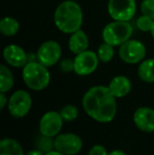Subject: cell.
Masks as SVG:
<instances>
[{
    "instance_id": "obj_7",
    "label": "cell",
    "mask_w": 154,
    "mask_h": 155,
    "mask_svg": "<svg viewBox=\"0 0 154 155\" xmlns=\"http://www.w3.org/2000/svg\"><path fill=\"white\" fill-rule=\"evenodd\" d=\"M136 13L135 0H109L108 14L113 20L131 21Z\"/></svg>"
},
{
    "instance_id": "obj_13",
    "label": "cell",
    "mask_w": 154,
    "mask_h": 155,
    "mask_svg": "<svg viewBox=\"0 0 154 155\" xmlns=\"http://www.w3.org/2000/svg\"><path fill=\"white\" fill-rule=\"evenodd\" d=\"M3 58L13 68H23L28 63V53L17 45H8L3 49Z\"/></svg>"
},
{
    "instance_id": "obj_18",
    "label": "cell",
    "mask_w": 154,
    "mask_h": 155,
    "mask_svg": "<svg viewBox=\"0 0 154 155\" xmlns=\"http://www.w3.org/2000/svg\"><path fill=\"white\" fill-rule=\"evenodd\" d=\"M20 25L17 19L13 17H3L0 20V32L5 37H13L19 32Z\"/></svg>"
},
{
    "instance_id": "obj_5",
    "label": "cell",
    "mask_w": 154,
    "mask_h": 155,
    "mask_svg": "<svg viewBox=\"0 0 154 155\" xmlns=\"http://www.w3.org/2000/svg\"><path fill=\"white\" fill-rule=\"evenodd\" d=\"M147 49L145 45L136 39H129L119 47L118 55L123 62L129 64L140 63L145 59Z\"/></svg>"
},
{
    "instance_id": "obj_1",
    "label": "cell",
    "mask_w": 154,
    "mask_h": 155,
    "mask_svg": "<svg viewBox=\"0 0 154 155\" xmlns=\"http://www.w3.org/2000/svg\"><path fill=\"white\" fill-rule=\"evenodd\" d=\"M117 98L109 87L95 86L90 88L82 97V108L89 117L98 123H110L117 112Z\"/></svg>"
},
{
    "instance_id": "obj_10",
    "label": "cell",
    "mask_w": 154,
    "mask_h": 155,
    "mask_svg": "<svg viewBox=\"0 0 154 155\" xmlns=\"http://www.w3.org/2000/svg\"><path fill=\"white\" fill-rule=\"evenodd\" d=\"M99 63L97 53L90 50L79 53L74 58V72L79 76L91 75L96 71Z\"/></svg>"
},
{
    "instance_id": "obj_26",
    "label": "cell",
    "mask_w": 154,
    "mask_h": 155,
    "mask_svg": "<svg viewBox=\"0 0 154 155\" xmlns=\"http://www.w3.org/2000/svg\"><path fill=\"white\" fill-rule=\"evenodd\" d=\"M107 149L101 145H95L89 151V155H108Z\"/></svg>"
},
{
    "instance_id": "obj_11",
    "label": "cell",
    "mask_w": 154,
    "mask_h": 155,
    "mask_svg": "<svg viewBox=\"0 0 154 155\" xmlns=\"http://www.w3.org/2000/svg\"><path fill=\"white\" fill-rule=\"evenodd\" d=\"M64 119L59 112L49 111L44 113L39 121V132L40 134L47 135L50 137H56L60 134L62 129Z\"/></svg>"
},
{
    "instance_id": "obj_9",
    "label": "cell",
    "mask_w": 154,
    "mask_h": 155,
    "mask_svg": "<svg viewBox=\"0 0 154 155\" xmlns=\"http://www.w3.org/2000/svg\"><path fill=\"white\" fill-rule=\"evenodd\" d=\"M55 150L64 155H76L82 149V140L74 133H61L55 137Z\"/></svg>"
},
{
    "instance_id": "obj_29",
    "label": "cell",
    "mask_w": 154,
    "mask_h": 155,
    "mask_svg": "<svg viewBox=\"0 0 154 155\" xmlns=\"http://www.w3.org/2000/svg\"><path fill=\"white\" fill-rule=\"evenodd\" d=\"M108 155H127L123 151H121V150H113V151H111Z\"/></svg>"
},
{
    "instance_id": "obj_6",
    "label": "cell",
    "mask_w": 154,
    "mask_h": 155,
    "mask_svg": "<svg viewBox=\"0 0 154 155\" xmlns=\"http://www.w3.org/2000/svg\"><path fill=\"white\" fill-rule=\"evenodd\" d=\"M32 97L25 90H17L8 98V112L14 118H22L29 114L32 108Z\"/></svg>"
},
{
    "instance_id": "obj_20",
    "label": "cell",
    "mask_w": 154,
    "mask_h": 155,
    "mask_svg": "<svg viewBox=\"0 0 154 155\" xmlns=\"http://www.w3.org/2000/svg\"><path fill=\"white\" fill-rule=\"evenodd\" d=\"M36 149L40 150L44 154L55 150V139L53 137L47 136V135L40 134L36 139Z\"/></svg>"
},
{
    "instance_id": "obj_24",
    "label": "cell",
    "mask_w": 154,
    "mask_h": 155,
    "mask_svg": "<svg viewBox=\"0 0 154 155\" xmlns=\"http://www.w3.org/2000/svg\"><path fill=\"white\" fill-rule=\"evenodd\" d=\"M140 11L143 15H146L154 20V0H143L140 3Z\"/></svg>"
},
{
    "instance_id": "obj_30",
    "label": "cell",
    "mask_w": 154,
    "mask_h": 155,
    "mask_svg": "<svg viewBox=\"0 0 154 155\" xmlns=\"http://www.w3.org/2000/svg\"><path fill=\"white\" fill-rule=\"evenodd\" d=\"M45 155H64V154L60 153V152H58V151H56V150H53V151L49 152V153H47Z\"/></svg>"
},
{
    "instance_id": "obj_27",
    "label": "cell",
    "mask_w": 154,
    "mask_h": 155,
    "mask_svg": "<svg viewBox=\"0 0 154 155\" xmlns=\"http://www.w3.org/2000/svg\"><path fill=\"white\" fill-rule=\"evenodd\" d=\"M8 104V98L6 97L5 93L0 92V110H3Z\"/></svg>"
},
{
    "instance_id": "obj_25",
    "label": "cell",
    "mask_w": 154,
    "mask_h": 155,
    "mask_svg": "<svg viewBox=\"0 0 154 155\" xmlns=\"http://www.w3.org/2000/svg\"><path fill=\"white\" fill-rule=\"evenodd\" d=\"M59 69L64 73H70L74 72V59L71 58H64L59 61Z\"/></svg>"
},
{
    "instance_id": "obj_16",
    "label": "cell",
    "mask_w": 154,
    "mask_h": 155,
    "mask_svg": "<svg viewBox=\"0 0 154 155\" xmlns=\"http://www.w3.org/2000/svg\"><path fill=\"white\" fill-rule=\"evenodd\" d=\"M137 75L140 80L148 84L154 82V58L143 60L137 69Z\"/></svg>"
},
{
    "instance_id": "obj_23",
    "label": "cell",
    "mask_w": 154,
    "mask_h": 155,
    "mask_svg": "<svg viewBox=\"0 0 154 155\" xmlns=\"http://www.w3.org/2000/svg\"><path fill=\"white\" fill-rule=\"evenodd\" d=\"M154 20L146 15H142L136 19V28L142 32H151Z\"/></svg>"
},
{
    "instance_id": "obj_17",
    "label": "cell",
    "mask_w": 154,
    "mask_h": 155,
    "mask_svg": "<svg viewBox=\"0 0 154 155\" xmlns=\"http://www.w3.org/2000/svg\"><path fill=\"white\" fill-rule=\"evenodd\" d=\"M0 155H25V153L16 139L3 138L0 141Z\"/></svg>"
},
{
    "instance_id": "obj_4",
    "label": "cell",
    "mask_w": 154,
    "mask_h": 155,
    "mask_svg": "<svg viewBox=\"0 0 154 155\" xmlns=\"http://www.w3.org/2000/svg\"><path fill=\"white\" fill-rule=\"evenodd\" d=\"M133 27L130 21L113 20L106 25L101 32L103 40L113 47H120L123 42L131 39Z\"/></svg>"
},
{
    "instance_id": "obj_28",
    "label": "cell",
    "mask_w": 154,
    "mask_h": 155,
    "mask_svg": "<svg viewBox=\"0 0 154 155\" xmlns=\"http://www.w3.org/2000/svg\"><path fill=\"white\" fill-rule=\"evenodd\" d=\"M25 155H45L43 152H41L40 150L38 149H34V150H31V151H29L28 153H25Z\"/></svg>"
},
{
    "instance_id": "obj_12",
    "label": "cell",
    "mask_w": 154,
    "mask_h": 155,
    "mask_svg": "<svg viewBox=\"0 0 154 155\" xmlns=\"http://www.w3.org/2000/svg\"><path fill=\"white\" fill-rule=\"evenodd\" d=\"M133 121L140 131L154 132V110L149 107H139L133 114Z\"/></svg>"
},
{
    "instance_id": "obj_22",
    "label": "cell",
    "mask_w": 154,
    "mask_h": 155,
    "mask_svg": "<svg viewBox=\"0 0 154 155\" xmlns=\"http://www.w3.org/2000/svg\"><path fill=\"white\" fill-rule=\"evenodd\" d=\"M64 121H73L78 117V109L73 104H67L59 111Z\"/></svg>"
},
{
    "instance_id": "obj_21",
    "label": "cell",
    "mask_w": 154,
    "mask_h": 155,
    "mask_svg": "<svg viewBox=\"0 0 154 155\" xmlns=\"http://www.w3.org/2000/svg\"><path fill=\"white\" fill-rule=\"evenodd\" d=\"M96 53H97V56H98V58H99V61H101L103 63H108L113 59L115 52H114L113 45H109V43H107V42L103 41V43H101V45L98 47Z\"/></svg>"
},
{
    "instance_id": "obj_3",
    "label": "cell",
    "mask_w": 154,
    "mask_h": 155,
    "mask_svg": "<svg viewBox=\"0 0 154 155\" xmlns=\"http://www.w3.org/2000/svg\"><path fill=\"white\" fill-rule=\"evenodd\" d=\"M22 79L25 86L33 91H42L51 82V74L45 65L39 61L28 62L22 68Z\"/></svg>"
},
{
    "instance_id": "obj_19",
    "label": "cell",
    "mask_w": 154,
    "mask_h": 155,
    "mask_svg": "<svg viewBox=\"0 0 154 155\" xmlns=\"http://www.w3.org/2000/svg\"><path fill=\"white\" fill-rule=\"evenodd\" d=\"M14 86V76L8 65H0V92L6 93Z\"/></svg>"
},
{
    "instance_id": "obj_14",
    "label": "cell",
    "mask_w": 154,
    "mask_h": 155,
    "mask_svg": "<svg viewBox=\"0 0 154 155\" xmlns=\"http://www.w3.org/2000/svg\"><path fill=\"white\" fill-rule=\"evenodd\" d=\"M108 87L116 98H123L131 92L132 84L127 76L117 75L112 78Z\"/></svg>"
},
{
    "instance_id": "obj_31",
    "label": "cell",
    "mask_w": 154,
    "mask_h": 155,
    "mask_svg": "<svg viewBox=\"0 0 154 155\" xmlns=\"http://www.w3.org/2000/svg\"><path fill=\"white\" fill-rule=\"evenodd\" d=\"M151 35H152V37L154 38V22H153V25H152V29H151Z\"/></svg>"
},
{
    "instance_id": "obj_8",
    "label": "cell",
    "mask_w": 154,
    "mask_h": 155,
    "mask_svg": "<svg viewBox=\"0 0 154 155\" xmlns=\"http://www.w3.org/2000/svg\"><path fill=\"white\" fill-rule=\"evenodd\" d=\"M37 61L47 68L53 67L59 62L61 58V47L55 40L44 41L39 45L37 52Z\"/></svg>"
},
{
    "instance_id": "obj_15",
    "label": "cell",
    "mask_w": 154,
    "mask_h": 155,
    "mask_svg": "<svg viewBox=\"0 0 154 155\" xmlns=\"http://www.w3.org/2000/svg\"><path fill=\"white\" fill-rule=\"evenodd\" d=\"M68 45H69V50L73 54H75V55L87 51L89 48L88 35L86 34L84 31H82L81 29L72 33V34H70Z\"/></svg>"
},
{
    "instance_id": "obj_2",
    "label": "cell",
    "mask_w": 154,
    "mask_h": 155,
    "mask_svg": "<svg viewBox=\"0 0 154 155\" xmlns=\"http://www.w3.org/2000/svg\"><path fill=\"white\" fill-rule=\"evenodd\" d=\"M54 23L64 34H72L80 30L84 23L81 6L74 0L62 1L54 12Z\"/></svg>"
}]
</instances>
